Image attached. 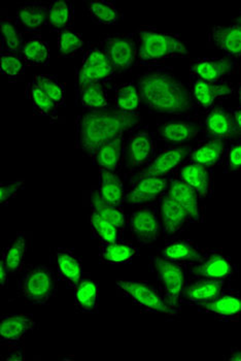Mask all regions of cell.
<instances>
[{"mask_svg":"<svg viewBox=\"0 0 241 361\" xmlns=\"http://www.w3.org/2000/svg\"><path fill=\"white\" fill-rule=\"evenodd\" d=\"M142 122L140 114L129 115L116 109L85 110L75 120V146L93 159L100 147L132 133Z\"/></svg>","mask_w":241,"mask_h":361,"instance_id":"6da1fadb","label":"cell"},{"mask_svg":"<svg viewBox=\"0 0 241 361\" xmlns=\"http://www.w3.org/2000/svg\"><path fill=\"white\" fill-rule=\"evenodd\" d=\"M136 84L144 106L156 113L184 116L196 108L191 90L171 68H149L138 75Z\"/></svg>","mask_w":241,"mask_h":361,"instance_id":"7a4b0ae2","label":"cell"},{"mask_svg":"<svg viewBox=\"0 0 241 361\" xmlns=\"http://www.w3.org/2000/svg\"><path fill=\"white\" fill-rule=\"evenodd\" d=\"M140 64H156L171 58L189 55L180 35L161 32L157 28L142 26L135 32Z\"/></svg>","mask_w":241,"mask_h":361,"instance_id":"3957f363","label":"cell"},{"mask_svg":"<svg viewBox=\"0 0 241 361\" xmlns=\"http://www.w3.org/2000/svg\"><path fill=\"white\" fill-rule=\"evenodd\" d=\"M149 267L166 304L175 311L182 310L183 293L189 280V265L168 262L160 255L151 257Z\"/></svg>","mask_w":241,"mask_h":361,"instance_id":"277c9868","label":"cell"},{"mask_svg":"<svg viewBox=\"0 0 241 361\" xmlns=\"http://www.w3.org/2000/svg\"><path fill=\"white\" fill-rule=\"evenodd\" d=\"M117 295L127 298L142 312L149 314L176 317L180 312L168 306L163 298L158 285L144 280H126L119 278L116 280Z\"/></svg>","mask_w":241,"mask_h":361,"instance_id":"5b68a950","label":"cell"},{"mask_svg":"<svg viewBox=\"0 0 241 361\" xmlns=\"http://www.w3.org/2000/svg\"><path fill=\"white\" fill-rule=\"evenodd\" d=\"M18 291L29 304L46 306L56 295L57 278L46 265H26L18 282Z\"/></svg>","mask_w":241,"mask_h":361,"instance_id":"8992f818","label":"cell"},{"mask_svg":"<svg viewBox=\"0 0 241 361\" xmlns=\"http://www.w3.org/2000/svg\"><path fill=\"white\" fill-rule=\"evenodd\" d=\"M157 153L156 135L147 126H140L129 133L124 142L123 166L128 173H135L146 167Z\"/></svg>","mask_w":241,"mask_h":361,"instance_id":"52a82bcc","label":"cell"},{"mask_svg":"<svg viewBox=\"0 0 241 361\" xmlns=\"http://www.w3.org/2000/svg\"><path fill=\"white\" fill-rule=\"evenodd\" d=\"M168 178L157 177L142 171L129 173L125 202L134 208L157 204L161 196L168 189Z\"/></svg>","mask_w":241,"mask_h":361,"instance_id":"ba28073f","label":"cell"},{"mask_svg":"<svg viewBox=\"0 0 241 361\" xmlns=\"http://www.w3.org/2000/svg\"><path fill=\"white\" fill-rule=\"evenodd\" d=\"M127 226L140 246H147L159 240L163 233L158 202L135 207L128 216Z\"/></svg>","mask_w":241,"mask_h":361,"instance_id":"9c48e42d","label":"cell"},{"mask_svg":"<svg viewBox=\"0 0 241 361\" xmlns=\"http://www.w3.org/2000/svg\"><path fill=\"white\" fill-rule=\"evenodd\" d=\"M102 49L117 75L130 70L137 59L135 33L109 35L100 42Z\"/></svg>","mask_w":241,"mask_h":361,"instance_id":"30bf717a","label":"cell"},{"mask_svg":"<svg viewBox=\"0 0 241 361\" xmlns=\"http://www.w3.org/2000/svg\"><path fill=\"white\" fill-rule=\"evenodd\" d=\"M117 75L111 61L100 47L89 49L77 71L75 86L86 83L107 84Z\"/></svg>","mask_w":241,"mask_h":361,"instance_id":"8fae6325","label":"cell"},{"mask_svg":"<svg viewBox=\"0 0 241 361\" xmlns=\"http://www.w3.org/2000/svg\"><path fill=\"white\" fill-rule=\"evenodd\" d=\"M191 152L190 145H168L157 151L149 164L138 171L157 177H171L190 159Z\"/></svg>","mask_w":241,"mask_h":361,"instance_id":"7c38bea8","label":"cell"},{"mask_svg":"<svg viewBox=\"0 0 241 361\" xmlns=\"http://www.w3.org/2000/svg\"><path fill=\"white\" fill-rule=\"evenodd\" d=\"M236 273V267L221 250H209L200 262L189 265V277L228 281Z\"/></svg>","mask_w":241,"mask_h":361,"instance_id":"4fadbf2b","label":"cell"},{"mask_svg":"<svg viewBox=\"0 0 241 361\" xmlns=\"http://www.w3.org/2000/svg\"><path fill=\"white\" fill-rule=\"evenodd\" d=\"M198 312L222 322H238L241 318V293L227 285L218 298L197 307Z\"/></svg>","mask_w":241,"mask_h":361,"instance_id":"5bb4252c","label":"cell"},{"mask_svg":"<svg viewBox=\"0 0 241 361\" xmlns=\"http://www.w3.org/2000/svg\"><path fill=\"white\" fill-rule=\"evenodd\" d=\"M202 130L209 137L222 139L227 142L241 140L233 114L222 104H216L209 109L202 123Z\"/></svg>","mask_w":241,"mask_h":361,"instance_id":"9a60e30c","label":"cell"},{"mask_svg":"<svg viewBox=\"0 0 241 361\" xmlns=\"http://www.w3.org/2000/svg\"><path fill=\"white\" fill-rule=\"evenodd\" d=\"M235 68V60L232 58H197L190 64V75L211 83H224Z\"/></svg>","mask_w":241,"mask_h":361,"instance_id":"2e32d148","label":"cell"},{"mask_svg":"<svg viewBox=\"0 0 241 361\" xmlns=\"http://www.w3.org/2000/svg\"><path fill=\"white\" fill-rule=\"evenodd\" d=\"M202 130V124L192 119L171 118L158 123L156 139L168 145H185L195 139Z\"/></svg>","mask_w":241,"mask_h":361,"instance_id":"e0dca14e","label":"cell"},{"mask_svg":"<svg viewBox=\"0 0 241 361\" xmlns=\"http://www.w3.org/2000/svg\"><path fill=\"white\" fill-rule=\"evenodd\" d=\"M158 207L163 235L166 240L178 238L191 224V219L185 209L178 206L166 192L161 196Z\"/></svg>","mask_w":241,"mask_h":361,"instance_id":"ac0fdd59","label":"cell"},{"mask_svg":"<svg viewBox=\"0 0 241 361\" xmlns=\"http://www.w3.org/2000/svg\"><path fill=\"white\" fill-rule=\"evenodd\" d=\"M37 327L31 314H10L0 318V344L12 347L20 345Z\"/></svg>","mask_w":241,"mask_h":361,"instance_id":"d6986e66","label":"cell"},{"mask_svg":"<svg viewBox=\"0 0 241 361\" xmlns=\"http://www.w3.org/2000/svg\"><path fill=\"white\" fill-rule=\"evenodd\" d=\"M227 285V281L189 277L183 293V304L199 307L211 302Z\"/></svg>","mask_w":241,"mask_h":361,"instance_id":"ffe728a7","label":"cell"},{"mask_svg":"<svg viewBox=\"0 0 241 361\" xmlns=\"http://www.w3.org/2000/svg\"><path fill=\"white\" fill-rule=\"evenodd\" d=\"M178 179L194 189L201 200L211 197L214 190V175L211 167L187 161L178 173Z\"/></svg>","mask_w":241,"mask_h":361,"instance_id":"44dd1931","label":"cell"},{"mask_svg":"<svg viewBox=\"0 0 241 361\" xmlns=\"http://www.w3.org/2000/svg\"><path fill=\"white\" fill-rule=\"evenodd\" d=\"M168 189L166 193L185 209L192 223L202 221V212L199 206V196L196 191L186 183L178 179V176L168 177Z\"/></svg>","mask_w":241,"mask_h":361,"instance_id":"7402d4cb","label":"cell"},{"mask_svg":"<svg viewBox=\"0 0 241 361\" xmlns=\"http://www.w3.org/2000/svg\"><path fill=\"white\" fill-rule=\"evenodd\" d=\"M191 82V97L194 104L202 109L213 108L216 100L228 97L233 93V86L229 82L211 83L202 81L197 78H190Z\"/></svg>","mask_w":241,"mask_h":361,"instance_id":"603a6c76","label":"cell"},{"mask_svg":"<svg viewBox=\"0 0 241 361\" xmlns=\"http://www.w3.org/2000/svg\"><path fill=\"white\" fill-rule=\"evenodd\" d=\"M207 249L201 248L191 240H168L160 252V256L168 262L191 265L200 262Z\"/></svg>","mask_w":241,"mask_h":361,"instance_id":"cb8c5ba5","label":"cell"},{"mask_svg":"<svg viewBox=\"0 0 241 361\" xmlns=\"http://www.w3.org/2000/svg\"><path fill=\"white\" fill-rule=\"evenodd\" d=\"M84 197L85 204L90 207L91 213L96 214L102 219L115 225L119 229L121 233L124 235L127 226V219L122 207L113 206V204H109L106 200H102L101 196L98 192L97 187H94V188L87 191Z\"/></svg>","mask_w":241,"mask_h":361,"instance_id":"d4e9b609","label":"cell"},{"mask_svg":"<svg viewBox=\"0 0 241 361\" xmlns=\"http://www.w3.org/2000/svg\"><path fill=\"white\" fill-rule=\"evenodd\" d=\"M31 238V233H18L10 244L2 250L0 260L6 264L11 275H17L25 269L26 255L30 248Z\"/></svg>","mask_w":241,"mask_h":361,"instance_id":"484cf974","label":"cell"},{"mask_svg":"<svg viewBox=\"0 0 241 361\" xmlns=\"http://www.w3.org/2000/svg\"><path fill=\"white\" fill-rule=\"evenodd\" d=\"M55 264L57 267L58 278L67 286L75 289L84 279L82 260L68 248H57L55 250Z\"/></svg>","mask_w":241,"mask_h":361,"instance_id":"4316f807","label":"cell"},{"mask_svg":"<svg viewBox=\"0 0 241 361\" xmlns=\"http://www.w3.org/2000/svg\"><path fill=\"white\" fill-rule=\"evenodd\" d=\"M209 41L232 59H238L241 57L240 24L214 26L209 32Z\"/></svg>","mask_w":241,"mask_h":361,"instance_id":"83f0119b","label":"cell"},{"mask_svg":"<svg viewBox=\"0 0 241 361\" xmlns=\"http://www.w3.org/2000/svg\"><path fill=\"white\" fill-rule=\"evenodd\" d=\"M227 146V140L216 137L201 140L192 148L189 161L213 169L216 164H223Z\"/></svg>","mask_w":241,"mask_h":361,"instance_id":"f1b7e54d","label":"cell"},{"mask_svg":"<svg viewBox=\"0 0 241 361\" xmlns=\"http://www.w3.org/2000/svg\"><path fill=\"white\" fill-rule=\"evenodd\" d=\"M49 6L44 2H28L20 6L16 16V24L26 32H37L48 23Z\"/></svg>","mask_w":241,"mask_h":361,"instance_id":"f546056e","label":"cell"},{"mask_svg":"<svg viewBox=\"0 0 241 361\" xmlns=\"http://www.w3.org/2000/svg\"><path fill=\"white\" fill-rule=\"evenodd\" d=\"M124 142L125 137H119L100 147L93 158L99 171H119L123 166Z\"/></svg>","mask_w":241,"mask_h":361,"instance_id":"4dcf8cb0","label":"cell"},{"mask_svg":"<svg viewBox=\"0 0 241 361\" xmlns=\"http://www.w3.org/2000/svg\"><path fill=\"white\" fill-rule=\"evenodd\" d=\"M75 309L80 314H97L99 285L97 281L86 277L75 288Z\"/></svg>","mask_w":241,"mask_h":361,"instance_id":"1f68e13d","label":"cell"},{"mask_svg":"<svg viewBox=\"0 0 241 361\" xmlns=\"http://www.w3.org/2000/svg\"><path fill=\"white\" fill-rule=\"evenodd\" d=\"M77 102L85 110L109 109V100L106 84L86 83L75 86Z\"/></svg>","mask_w":241,"mask_h":361,"instance_id":"d6a6232c","label":"cell"},{"mask_svg":"<svg viewBox=\"0 0 241 361\" xmlns=\"http://www.w3.org/2000/svg\"><path fill=\"white\" fill-rule=\"evenodd\" d=\"M97 188L102 200H106L109 204L119 207L125 204L126 188L118 173L99 171V184Z\"/></svg>","mask_w":241,"mask_h":361,"instance_id":"836d02e7","label":"cell"},{"mask_svg":"<svg viewBox=\"0 0 241 361\" xmlns=\"http://www.w3.org/2000/svg\"><path fill=\"white\" fill-rule=\"evenodd\" d=\"M138 255V249L124 240L113 243H99V258L107 264H123L132 262Z\"/></svg>","mask_w":241,"mask_h":361,"instance_id":"e575fe53","label":"cell"},{"mask_svg":"<svg viewBox=\"0 0 241 361\" xmlns=\"http://www.w3.org/2000/svg\"><path fill=\"white\" fill-rule=\"evenodd\" d=\"M75 20V8L73 4L68 0H56L49 4L48 24L54 31L73 29Z\"/></svg>","mask_w":241,"mask_h":361,"instance_id":"d590c367","label":"cell"},{"mask_svg":"<svg viewBox=\"0 0 241 361\" xmlns=\"http://www.w3.org/2000/svg\"><path fill=\"white\" fill-rule=\"evenodd\" d=\"M142 102V95H140L137 84L128 82L126 84L119 85L116 88V110L124 114H129V115L140 114Z\"/></svg>","mask_w":241,"mask_h":361,"instance_id":"8d00e7d4","label":"cell"},{"mask_svg":"<svg viewBox=\"0 0 241 361\" xmlns=\"http://www.w3.org/2000/svg\"><path fill=\"white\" fill-rule=\"evenodd\" d=\"M25 97L32 104L33 111L35 114L57 120L59 106H56L55 102L49 98L35 80L27 84Z\"/></svg>","mask_w":241,"mask_h":361,"instance_id":"74e56055","label":"cell"},{"mask_svg":"<svg viewBox=\"0 0 241 361\" xmlns=\"http://www.w3.org/2000/svg\"><path fill=\"white\" fill-rule=\"evenodd\" d=\"M24 42L21 31L10 18L0 20V49L4 52H22Z\"/></svg>","mask_w":241,"mask_h":361,"instance_id":"f35d334b","label":"cell"},{"mask_svg":"<svg viewBox=\"0 0 241 361\" xmlns=\"http://www.w3.org/2000/svg\"><path fill=\"white\" fill-rule=\"evenodd\" d=\"M87 12L93 22L104 25H113L119 22L121 14L115 4L106 0L87 2Z\"/></svg>","mask_w":241,"mask_h":361,"instance_id":"ab89813d","label":"cell"},{"mask_svg":"<svg viewBox=\"0 0 241 361\" xmlns=\"http://www.w3.org/2000/svg\"><path fill=\"white\" fill-rule=\"evenodd\" d=\"M24 62L28 66H47L50 61V48L40 35L24 42L22 49Z\"/></svg>","mask_w":241,"mask_h":361,"instance_id":"60d3db41","label":"cell"},{"mask_svg":"<svg viewBox=\"0 0 241 361\" xmlns=\"http://www.w3.org/2000/svg\"><path fill=\"white\" fill-rule=\"evenodd\" d=\"M89 222H90L91 229L94 238H97L99 243H113L117 240H123V233H121L119 229L106 220L102 219L96 214L90 213L89 216Z\"/></svg>","mask_w":241,"mask_h":361,"instance_id":"b9f144b4","label":"cell"},{"mask_svg":"<svg viewBox=\"0 0 241 361\" xmlns=\"http://www.w3.org/2000/svg\"><path fill=\"white\" fill-rule=\"evenodd\" d=\"M25 62L23 56L19 53L4 52L0 54V66L1 73L10 81H18L25 73Z\"/></svg>","mask_w":241,"mask_h":361,"instance_id":"7bdbcfd3","label":"cell"},{"mask_svg":"<svg viewBox=\"0 0 241 361\" xmlns=\"http://www.w3.org/2000/svg\"><path fill=\"white\" fill-rule=\"evenodd\" d=\"M84 48V41L79 32L73 29L58 32V52L60 57H73Z\"/></svg>","mask_w":241,"mask_h":361,"instance_id":"ee69618b","label":"cell"},{"mask_svg":"<svg viewBox=\"0 0 241 361\" xmlns=\"http://www.w3.org/2000/svg\"><path fill=\"white\" fill-rule=\"evenodd\" d=\"M33 80L39 85L40 88L48 95L49 98L55 102L56 106H60L64 104L66 89L56 75H39L33 78Z\"/></svg>","mask_w":241,"mask_h":361,"instance_id":"f6af8a7d","label":"cell"},{"mask_svg":"<svg viewBox=\"0 0 241 361\" xmlns=\"http://www.w3.org/2000/svg\"><path fill=\"white\" fill-rule=\"evenodd\" d=\"M225 169L230 173L241 171V140H234L228 145L224 160Z\"/></svg>","mask_w":241,"mask_h":361,"instance_id":"bcb514c9","label":"cell"},{"mask_svg":"<svg viewBox=\"0 0 241 361\" xmlns=\"http://www.w3.org/2000/svg\"><path fill=\"white\" fill-rule=\"evenodd\" d=\"M24 184H25V180H24L1 183L0 184V204H1V206H8V202L17 195L19 190H21Z\"/></svg>","mask_w":241,"mask_h":361,"instance_id":"7dc6e473","label":"cell"},{"mask_svg":"<svg viewBox=\"0 0 241 361\" xmlns=\"http://www.w3.org/2000/svg\"><path fill=\"white\" fill-rule=\"evenodd\" d=\"M6 361H24L25 360V353H24V348L21 345H16V346L8 347V357Z\"/></svg>","mask_w":241,"mask_h":361,"instance_id":"c3c4849f","label":"cell"},{"mask_svg":"<svg viewBox=\"0 0 241 361\" xmlns=\"http://www.w3.org/2000/svg\"><path fill=\"white\" fill-rule=\"evenodd\" d=\"M10 271L6 269V264L0 260V286L1 288H6L8 284V276H10Z\"/></svg>","mask_w":241,"mask_h":361,"instance_id":"681fc988","label":"cell"},{"mask_svg":"<svg viewBox=\"0 0 241 361\" xmlns=\"http://www.w3.org/2000/svg\"><path fill=\"white\" fill-rule=\"evenodd\" d=\"M228 361H241V348H233L230 351L229 357L226 358Z\"/></svg>","mask_w":241,"mask_h":361,"instance_id":"f907efd6","label":"cell"},{"mask_svg":"<svg viewBox=\"0 0 241 361\" xmlns=\"http://www.w3.org/2000/svg\"><path fill=\"white\" fill-rule=\"evenodd\" d=\"M232 114H233L236 127H237L238 133H240L241 137V106L240 108L236 109V110L232 111Z\"/></svg>","mask_w":241,"mask_h":361,"instance_id":"816d5d0a","label":"cell"},{"mask_svg":"<svg viewBox=\"0 0 241 361\" xmlns=\"http://www.w3.org/2000/svg\"><path fill=\"white\" fill-rule=\"evenodd\" d=\"M238 98H240V102L241 104V85L240 86V88H238Z\"/></svg>","mask_w":241,"mask_h":361,"instance_id":"f5cc1de1","label":"cell"},{"mask_svg":"<svg viewBox=\"0 0 241 361\" xmlns=\"http://www.w3.org/2000/svg\"><path fill=\"white\" fill-rule=\"evenodd\" d=\"M236 23L240 24L241 25V14L240 15V17L237 18V20H236Z\"/></svg>","mask_w":241,"mask_h":361,"instance_id":"db71d44e","label":"cell"}]
</instances>
